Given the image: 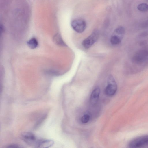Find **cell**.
<instances>
[{
  "mask_svg": "<svg viewBox=\"0 0 148 148\" xmlns=\"http://www.w3.org/2000/svg\"><path fill=\"white\" fill-rule=\"evenodd\" d=\"M148 59V50L141 49L137 51L133 55L132 61L137 64H141Z\"/></svg>",
  "mask_w": 148,
  "mask_h": 148,
  "instance_id": "obj_1",
  "label": "cell"
},
{
  "mask_svg": "<svg viewBox=\"0 0 148 148\" xmlns=\"http://www.w3.org/2000/svg\"><path fill=\"white\" fill-rule=\"evenodd\" d=\"M148 145V134L140 136L132 140L128 143L129 147L137 148Z\"/></svg>",
  "mask_w": 148,
  "mask_h": 148,
  "instance_id": "obj_2",
  "label": "cell"
},
{
  "mask_svg": "<svg viewBox=\"0 0 148 148\" xmlns=\"http://www.w3.org/2000/svg\"><path fill=\"white\" fill-rule=\"evenodd\" d=\"M99 36L98 30L95 29L91 34L86 38L82 42V45L86 49L90 47L98 40Z\"/></svg>",
  "mask_w": 148,
  "mask_h": 148,
  "instance_id": "obj_3",
  "label": "cell"
},
{
  "mask_svg": "<svg viewBox=\"0 0 148 148\" xmlns=\"http://www.w3.org/2000/svg\"><path fill=\"white\" fill-rule=\"evenodd\" d=\"M21 138L28 145L37 147L40 139L30 132H24L21 135Z\"/></svg>",
  "mask_w": 148,
  "mask_h": 148,
  "instance_id": "obj_4",
  "label": "cell"
},
{
  "mask_svg": "<svg viewBox=\"0 0 148 148\" xmlns=\"http://www.w3.org/2000/svg\"><path fill=\"white\" fill-rule=\"evenodd\" d=\"M117 90L116 82L113 76L110 75L108 79V85L105 89V93L108 96H112L115 94Z\"/></svg>",
  "mask_w": 148,
  "mask_h": 148,
  "instance_id": "obj_5",
  "label": "cell"
},
{
  "mask_svg": "<svg viewBox=\"0 0 148 148\" xmlns=\"http://www.w3.org/2000/svg\"><path fill=\"white\" fill-rule=\"evenodd\" d=\"M71 25L73 29L77 33L83 32L86 28V23L82 19H78L73 20L71 23Z\"/></svg>",
  "mask_w": 148,
  "mask_h": 148,
  "instance_id": "obj_6",
  "label": "cell"
},
{
  "mask_svg": "<svg viewBox=\"0 0 148 148\" xmlns=\"http://www.w3.org/2000/svg\"><path fill=\"white\" fill-rule=\"evenodd\" d=\"M124 35L114 31L110 38L111 43L116 45L120 43L123 38Z\"/></svg>",
  "mask_w": 148,
  "mask_h": 148,
  "instance_id": "obj_7",
  "label": "cell"
},
{
  "mask_svg": "<svg viewBox=\"0 0 148 148\" xmlns=\"http://www.w3.org/2000/svg\"><path fill=\"white\" fill-rule=\"evenodd\" d=\"M100 92L99 88H95L92 91L90 98V102L92 105H94L97 102Z\"/></svg>",
  "mask_w": 148,
  "mask_h": 148,
  "instance_id": "obj_8",
  "label": "cell"
},
{
  "mask_svg": "<svg viewBox=\"0 0 148 148\" xmlns=\"http://www.w3.org/2000/svg\"><path fill=\"white\" fill-rule=\"evenodd\" d=\"M54 144V141L51 140L40 139L37 147L48 148L52 146Z\"/></svg>",
  "mask_w": 148,
  "mask_h": 148,
  "instance_id": "obj_9",
  "label": "cell"
},
{
  "mask_svg": "<svg viewBox=\"0 0 148 148\" xmlns=\"http://www.w3.org/2000/svg\"><path fill=\"white\" fill-rule=\"evenodd\" d=\"M53 40L56 43L59 45L64 46H66L61 37L59 34H57L55 35L53 38Z\"/></svg>",
  "mask_w": 148,
  "mask_h": 148,
  "instance_id": "obj_10",
  "label": "cell"
},
{
  "mask_svg": "<svg viewBox=\"0 0 148 148\" xmlns=\"http://www.w3.org/2000/svg\"><path fill=\"white\" fill-rule=\"evenodd\" d=\"M27 45L32 49H34L37 47L38 42L36 39L35 38H32L27 41Z\"/></svg>",
  "mask_w": 148,
  "mask_h": 148,
  "instance_id": "obj_11",
  "label": "cell"
},
{
  "mask_svg": "<svg viewBox=\"0 0 148 148\" xmlns=\"http://www.w3.org/2000/svg\"><path fill=\"white\" fill-rule=\"evenodd\" d=\"M137 9L141 11H146L148 10V5L146 3H142L139 4Z\"/></svg>",
  "mask_w": 148,
  "mask_h": 148,
  "instance_id": "obj_12",
  "label": "cell"
},
{
  "mask_svg": "<svg viewBox=\"0 0 148 148\" xmlns=\"http://www.w3.org/2000/svg\"><path fill=\"white\" fill-rule=\"evenodd\" d=\"M90 117L88 114L84 115L81 118V121L83 123H86L89 121Z\"/></svg>",
  "mask_w": 148,
  "mask_h": 148,
  "instance_id": "obj_13",
  "label": "cell"
},
{
  "mask_svg": "<svg viewBox=\"0 0 148 148\" xmlns=\"http://www.w3.org/2000/svg\"><path fill=\"white\" fill-rule=\"evenodd\" d=\"M21 146L19 145H9L8 146L7 148H20L21 147Z\"/></svg>",
  "mask_w": 148,
  "mask_h": 148,
  "instance_id": "obj_14",
  "label": "cell"
}]
</instances>
